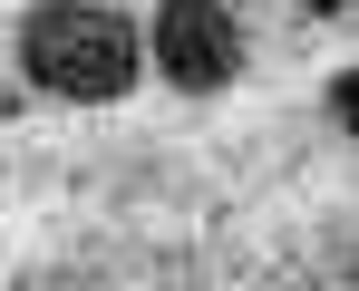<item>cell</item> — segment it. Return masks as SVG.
<instances>
[{
	"label": "cell",
	"instance_id": "obj_1",
	"mask_svg": "<svg viewBox=\"0 0 359 291\" xmlns=\"http://www.w3.org/2000/svg\"><path fill=\"white\" fill-rule=\"evenodd\" d=\"M20 68H29V88H49L68 107H107L136 88V29L97 0H39L20 29Z\"/></svg>",
	"mask_w": 359,
	"mask_h": 291
},
{
	"label": "cell",
	"instance_id": "obj_2",
	"mask_svg": "<svg viewBox=\"0 0 359 291\" xmlns=\"http://www.w3.org/2000/svg\"><path fill=\"white\" fill-rule=\"evenodd\" d=\"M156 68H165V88H194V97L233 88V68H243L233 10L224 0H156Z\"/></svg>",
	"mask_w": 359,
	"mask_h": 291
},
{
	"label": "cell",
	"instance_id": "obj_3",
	"mask_svg": "<svg viewBox=\"0 0 359 291\" xmlns=\"http://www.w3.org/2000/svg\"><path fill=\"white\" fill-rule=\"evenodd\" d=\"M330 116H340V136H359V68L330 78Z\"/></svg>",
	"mask_w": 359,
	"mask_h": 291
},
{
	"label": "cell",
	"instance_id": "obj_4",
	"mask_svg": "<svg viewBox=\"0 0 359 291\" xmlns=\"http://www.w3.org/2000/svg\"><path fill=\"white\" fill-rule=\"evenodd\" d=\"M301 10H320V20H330V10H350V0H301Z\"/></svg>",
	"mask_w": 359,
	"mask_h": 291
}]
</instances>
